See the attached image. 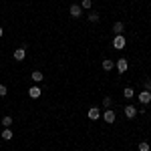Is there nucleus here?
<instances>
[{"label": "nucleus", "instance_id": "1", "mask_svg": "<svg viewBox=\"0 0 151 151\" xmlns=\"http://www.w3.org/2000/svg\"><path fill=\"white\" fill-rule=\"evenodd\" d=\"M137 99H139L141 105H149L151 103V91H145V89H143V91L137 95Z\"/></svg>", "mask_w": 151, "mask_h": 151}, {"label": "nucleus", "instance_id": "2", "mask_svg": "<svg viewBox=\"0 0 151 151\" xmlns=\"http://www.w3.org/2000/svg\"><path fill=\"white\" fill-rule=\"evenodd\" d=\"M125 45H127V40H125V36H123V35H117L115 38H113V47H115L117 50L125 48Z\"/></svg>", "mask_w": 151, "mask_h": 151}, {"label": "nucleus", "instance_id": "3", "mask_svg": "<svg viewBox=\"0 0 151 151\" xmlns=\"http://www.w3.org/2000/svg\"><path fill=\"white\" fill-rule=\"evenodd\" d=\"M137 111H139L137 107H133V105H127L123 113H125V117H127V119H135V117H137Z\"/></svg>", "mask_w": 151, "mask_h": 151}, {"label": "nucleus", "instance_id": "4", "mask_svg": "<svg viewBox=\"0 0 151 151\" xmlns=\"http://www.w3.org/2000/svg\"><path fill=\"white\" fill-rule=\"evenodd\" d=\"M115 67H117L119 73H125V70L129 69V60H127V58H119V60L115 63Z\"/></svg>", "mask_w": 151, "mask_h": 151}, {"label": "nucleus", "instance_id": "5", "mask_svg": "<svg viewBox=\"0 0 151 151\" xmlns=\"http://www.w3.org/2000/svg\"><path fill=\"white\" fill-rule=\"evenodd\" d=\"M103 119H105V123H115V119H117L115 111H113V109H107L103 113Z\"/></svg>", "mask_w": 151, "mask_h": 151}, {"label": "nucleus", "instance_id": "6", "mask_svg": "<svg viewBox=\"0 0 151 151\" xmlns=\"http://www.w3.org/2000/svg\"><path fill=\"white\" fill-rule=\"evenodd\" d=\"M40 95H42V91H40V87H36V85L28 89V97H30V99H38Z\"/></svg>", "mask_w": 151, "mask_h": 151}, {"label": "nucleus", "instance_id": "7", "mask_svg": "<svg viewBox=\"0 0 151 151\" xmlns=\"http://www.w3.org/2000/svg\"><path fill=\"white\" fill-rule=\"evenodd\" d=\"M69 12H70V16H73V18H81V14H83L79 4H73V6L69 8Z\"/></svg>", "mask_w": 151, "mask_h": 151}, {"label": "nucleus", "instance_id": "8", "mask_svg": "<svg viewBox=\"0 0 151 151\" xmlns=\"http://www.w3.org/2000/svg\"><path fill=\"white\" fill-rule=\"evenodd\" d=\"M24 57H26V48L20 47L14 50V60H24Z\"/></svg>", "mask_w": 151, "mask_h": 151}, {"label": "nucleus", "instance_id": "9", "mask_svg": "<svg viewBox=\"0 0 151 151\" xmlns=\"http://www.w3.org/2000/svg\"><path fill=\"white\" fill-rule=\"evenodd\" d=\"M99 117H101V111H99L97 107H91V109H89V119H91V121H97Z\"/></svg>", "mask_w": 151, "mask_h": 151}, {"label": "nucleus", "instance_id": "10", "mask_svg": "<svg viewBox=\"0 0 151 151\" xmlns=\"http://www.w3.org/2000/svg\"><path fill=\"white\" fill-rule=\"evenodd\" d=\"M123 30H125V24H123V22H115V24H113V32H115V36L117 35H123Z\"/></svg>", "mask_w": 151, "mask_h": 151}, {"label": "nucleus", "instance_id": "11", "mask_svg": "<svg viewBox=\"0 0 151 151\" xmlns=\"http://www.w3.org/2000/svg\"><path fill=\"white\" fill-rule=\"evenodd\" d=\"M123 97H125V99H129V101H131V99H133V97H135V91H133V89H131V87H125V89H123Z\"/></svg>", "mask_w": 151, "mask_h": 151}, {"label": "nucleus", "instance_id": "12", "mask_svg": "<svg viewBox=\"0 0 151 151\" xmlns=\"http://www.w3.org/2000/svg\"><path fill=\"white\" fill-rule=\"evenodd\" d=\"M113 67H115V63H113L111 58H105L103 60V69L105 70H113Z\"/></svg>", "mask_w": 151, "mask_h": 151}, {"label": "nucleus", "instance_id": "13", "mask_svg": "<svg viewBox=\"0 0 151 151\" xmlns=\"http://www.w3.org/2000/svg\"><path fill=\"white\" fill-rule=\"evenodd\" d=\"M30 77H32V81H35V83H40V81H42V79H45L40 70H32V75H30Z\"/></svg>", "mask_w": 151, "mask_h": 151}, {"label": "nucleus", "instance_id": "14", "mask_svg": "<svg viewBox=\"0 0 151 151\" xmlns=\"http://www.w3.org/2000/svg\"><path fill=\"white\" fill-rule=\"evenodd\" d=\"M2 139H4V141L12 139V131H10V127H6L4 131H2Z\"/></svg>", "mask_w": 151, "mask_h": 151}, {"label": "nucleus", "instance_id": "15", "mask_svg": "<svg viewBox=\"0 0 151 151\" xmlns=\"http://www.w3.org/2000/svg\"><path fill=\"white\" fill-rule=\"evenodd\" d=\"M91 6H93V0H83L81 2V8H85V10H89Z\"/></svg>", "mask_w": 151, "mask_h": 151}, {"label": "nucleus", "instance_id": "16", "mask_svg": "<svg viewBox=\"0 0 151 151\" xmlns=\"http://www.w3.org/2000/svg\"><path fill=\"white\" fill-rule=\"evenodd\" d=\"M151 149V145L147 143V141H141L139 143V151H149Z\"/></svg>", "mask_w": 151, "mask_h": 151}, {"label": "nucleus", "instance_id": "17", "mask_svg": "<svg viewBox=\"0 0 151 151\" xmlns=\"http://www.w3.org/2000/svg\"><path fill=\"white\" fill-rule=\"evenodd\" d=\"M2 125H4V127H10V125H12V117L6 115L4 119H2Z\"/></svg>", "mask_w": 151, "mask_h": 151}, {"label": "nucleus", "instance_id": "18", "mask_svg": "<svg viewBox=\"0 0 151 151\" xmlns=\"http://www.w3.org/2000/svg\"><path fill=\"white\" fill-rule=\"evenodd\" d=\"M111 105H113V99H111V97H105V99H103V107H105V109H109Z\"/></svg>", "mask_w": 151, "mask_h": 151}, {"label": "nucleus", "instance_id": "19", "mask_svg": "<svg viewBox=\"0 0 151 151\" xmlns=\"http://www.w3.org/2000/svg\"><path fill=\"white\" fill-rule=\"evenodd\" d=\"M89 20L91 22H99V14L97 12H89Z\"/></svg>", "mask_w": 151, "mask_h": 151}, {"label": "nucleus", "instance_id": "20", "mask_svg": "<svg viewBox=\"0 0 151 151\" xmlns=\"http://www.w3.org/2000/svg\"><path fill=\"white\" fill-rule=\"evenodd\" d=\"M6 93H8L6 85H0V97H6Z\"/></svg>", "mask_w": 151, "mask_h": 151}, {"label": "nucleus", "instance_id": "21", "mask_svg": "<svg viewBox=\"0 0 151 151\" xmlns=\"http://www.w3.org/2000/svg\"><path fill=\"white\" fill-rule=\"evenodd\" d=\"M145 91H151V79L145 81Z\"/></svg>", "mask_w": 151, "mask_h": 151}, {"label": "nucleus", "instance_id": "22", "mask_svg": "<svg viewBox=\"0 0 151 151\" xmlns=\"http://www.w3.org/2000/svg\"><path fill=\"white\" fill-rule=\"evenodd\" d=\"M2 35H4V28H0V36H2Z\"/></svg>", "mask_w": 151, "mask_h": 151}]
</instances>
